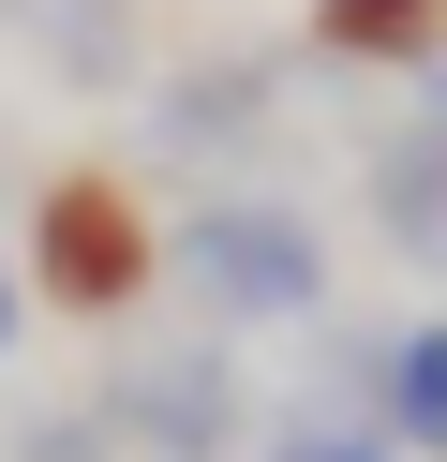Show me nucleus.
Masks as SVG:
<instances>
[{"label": "nucleus", "mask_w": 447, "mask_h": 462, "mask_svg": "<svg viewBox=\"0 0 447 462\" xmlns=\"http://www.w3.org/2000/svg\"><path fill=\"white\" fill-rule=\"evenodd\" d=\"M164 269L194 283L224 328H298V313H328V239H313V209H284V194H209V209H179Z\"/></svg>", "instance_id": "1"}, {"label": "nucleus", "mask_w": 447, "mask_h": 462, "mask_svg": "<svg viewBox=\"0 0 447 462\" xmlns=\"http://www.w3.org/2000/svg\"><path fill=\"white\" fill-rule=\"evenodd\" d=\"M105 432L149 448V462H224V448H238V358H224V343L135 358V373L105 388Z\"/></svg>", "instance_id": "3"}, {"label": "nucleus", "mask_w": 447, "mask_h": 462, "mask_svg": "<svg viewBox=\"0 0 447 462\" xmlns=\"http://www.w3.org/2000/svg\"><path fill=\"white\" fill-rule=\"evenodd\" d=\"M119 432H105V402H75V418H30L15 432V462H105Z\"/></svg>", "instance_id": "10"}, {"label": "nucleus", "mask_w": 447, "mask_h": 462, "mask_svg": "<svg viewBox=\"0 0 447 462\" xmlns=\"http://www.w3.org/2000/svg\"><path fill=\"white\" fill-rule=\"evenodd\" d=\"M373 224H387V239H403V254H447V134H373Z\"/></svg>", "instance_id": "7"}, {"label": "nucleus", "mask_w": 447, "mask_h": 462, "mask_svg": "<svg viewBox=\"0 0 447 462\" xmlns=\"http://www.w3.org/2000/svg\"><path fill=\"white\" fill-rule=\"evenodd\" d=\"M254 462H403V448H387L373 418H284V432H268Z\"/></svg>", "instance_id": "9"}, {"label": "nucleus", "mask_w": 447, "mask_h": 462, "mask_svg": "<svg viewBox=\"0 0 447 462\" xmlns=\"http://www.w3.org/2000/svg\"><path fill=\"white\" fill-rule=\"evenodd\" d=\"M15 31L60 60V90H135V60H149L135 0H15Z\"/></svg>", "instance_id": "6"}, {"label": "nucleus", "mask_w": 447, "mask_h": 462, "mask_svg": "<svg viewBox=\"0 0 447 462\" xmlns=\"http://www.w3.org/2000/svg\"><path fill=\"white\" fill-rule=\"evenodd\" d=\"M15 313H30V283H15V269H0V358H15Z\"/></svg>", "instance_id": "12"}, {"label": "nucleus", "mask_w": 447, "mask_h": 462, "mask_svg": "<svg viewBox=\"0 0 447 462\" xmlns=\"http://www.w3.org/2000/svg\"><path fill=\"white\" fill-rule=\"evenodd\" d=\"M30 269H45L60 313H119L149 269H164V224H149L105 164H60V180L30 194Z\"/></svg>", "instance_id": "2"}, {"label": "nucleus", "mask_w": 447, "mask_h": 462, "mask_svg": "<svg viewBox=\"0 0 447 462\" xmlns=\"http://www.w3.org/2000/svg\"><path fill=\"white\" fill-rule=\"evenodd\" d=\"M417 134H447V60H417Z\"/></svg>", "instance_id": "11"}, {"label": "nucleus", "mask_w": 447, "mask_h": 462, "mask_svg": "<svg viewBox=\"0 0 447 462\" xmlns=\"http://www.w3.org/2000/svg\"><path fill=\"white\" fill-rule=\"evenodd\" d=\"M313 45H328V60L417 75V60H447V0H313Z\"/></svg>", "instance_id": "8"}, {"label": "nucleus", "mask_w": 447, "mask_h": 462, "mask_svg": "<svg viewBox=\"0 0 447 462\" xmlns=\"http://www.w3.org/2000/svg\"><path fill=\"white\" fill-rule=\"evenodd\" d=\"M373 432H387L403 462H447V313L373 343Z\"/></svg>", "instance_id": "5"}, {"label": "nucleus", "mask_w": 447, "mask_h": 462, "mask_svg": "<svg viewBox=\"0 0 447 462\" xmlns=\"http://www.w3.org/2000/svg\"><path fill=\"white\" fill-rule=\"evenodd\" d=\"M268 105H284V60L268 45H224V60H179L164 90H149V134H164L179 164H224L268 134Z\"/></svg>", "instance_id": "4"}]
</instances>
